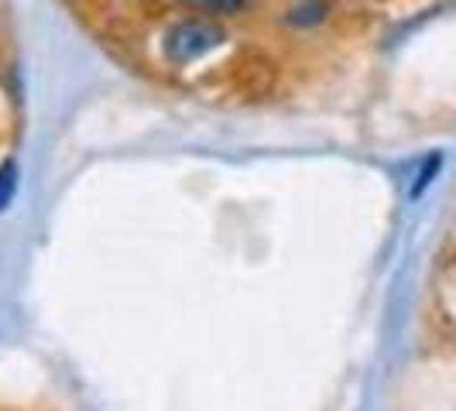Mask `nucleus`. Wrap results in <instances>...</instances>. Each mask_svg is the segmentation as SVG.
Segmentation results:
<instances>
[{
  "label": "nucleus",
  "instance_id": "nucleus-1",
  "mask_svg": "<svg viewBox=\"0 0 456 411\" xmlns=\"http://www.w3.org/2000/svg\"><path fill=\"white\" fill-rule=\"evenodd\" d=\"M220 42H224V35H220L213 24L183 21L168 31V38H165V52H168V59H172V62L185 66V62L203 59L206 52H213Z\"/></svg>",
  "mask_w": 456,
  "mask_h": 411
},
{
  "label": "nucleus",
  "instance_id": "nucleus-2",
  "mask_svg": "<svg viewBox=\"0 0 456 411\" xmlns=\"http://www.w3.org/2000/svg\"><path fill=\"white\" fill-rule=\"evenodd\" d=\"M14 189H18V168H14V161H7V165L0 168V209L11 206Z\"/></svg>",
  "mask_w": 456,
  "mask_h": 411
},
{
  "label": "nucleus",
  "instance_id": "nucleus-3",
  "mask_svg": "<svg viewBox=\"0 0 456 411\" xmlns=\"http://www.w3.org/2000/svg\"><path fill=\"white\" fill-rule=\"evenodd\" d=\"M322 14H326V4H320V0H305V4H298L296 11H292V21L316 24V21H322Z\"/></svg>",
  "mask_w": 456,
  "mask_h": 411
},
{
  "label": "nucleus",
  "instance_id": "nucleus-4",
  "mask_svg": "<svg viewBox=\"0 0 456 411\" xmlns=\"http://www.w3.org/2000/svg\"><path fill=\"white\" fill-rule=\"evenodd\" d=\"M189 4L206 7V11H213V14H237V11L244 7V0H189Z\"/></svg>",
  "mask_w": 456,
  "mask_h": 411
},
{
  "label": "nucleus",
  "instance_id": "nucleus-5",
  "mask_svg": "<svg viewBox=\"0 0 456 411\" xmlns=\"http://www.w3.org/2000/svg\"><path fill=\"white\" fill-rule=\"evenodd\" d=\"M439 168V155H433V158L426 161V168H422V175H419V182H415V189H411V196H419L426 185L433 182V172Z\"/></svg>",
  "mask_w": 456,
  "mask_h": 411
}]
</instances>
